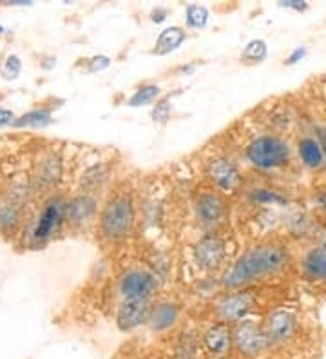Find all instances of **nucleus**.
<instances>
[{"label": "nucleus", "mask_w": 326, "mask_h": 359, "mask_svg": "<svg viewBox=\"0 0 326 359\" xmlns=\"http://www.w3.org/2000/svg\"><path fill=\"white\" fill-rule=\"evenodd\" d=\"M290 263V252L285 245L276 241H261L247 249L222 276V289H248L257 281L272 278L283 272Z\"/></svg>", "instance_id": "1"}, {"label": "nucleus", "mask_w": 326, "mask_h": 359, "mask_svg": "<svg viewBox=\"0 0 326 359\" xmlns=\"http://www.w3.org/2000/svg\"><path fill=\"white\" fill-rule=\"evenodd\" d=\"M138 222L135 194L129 189H116L104 202L96 222L98 234L109 243H120L135 234Z\"/></svg>", "instance_id": "2"}, {"label": "nucleus", "mask_w": 326, "mask_h": 359, "mask_svg": "<svg viewBox=\"0 0 326 359\" xmlns=\"http://www.w3.org/2000/svg\"><path fill=\"white\" fill-rule=\"evenodd\" d=\"M243 158L248 165L261 172L279 171L290 165L292 147L281 133H261L252 136L243 147Z\"/></svg>", "instance_id": "3"}, {"label": "nucleus", "mask_w": 326, "mask_h": 359, "mask_svg": "<svg viewBox=\"0 0 326 359\" xmlns=\"http://www.w3.org/2000/svg\"><path fill=\"white\" fill-rule=\"evenodd\" d=\"M203 176L217 193L236 194L243 187V172L234 158L225 153H212L203 160Z\"/></svg>", "instance_id": "4"}, {"label": "nucleus", "mask_w": 326, "mask_h": 359, "mask_svg": "<svg viewBox=\"0 0 326 359\" xmlns=\"http://www.w3.org/2000/svg\"><path fill=\"white\" fill-rule=\"evenodd\" d=\"M65 207L67 200L62 194H51L43 202L36 216L31 219V227L27 232L31 247H42L51 240L62 225L65 224Z\"/></svg>", "instance_id": "5"}, {"label": "nucleus", "mask_w": 326, "mask_h": 359, "mask_svg": "<svg viewBox=\"0 0 326 359\" xmlns=\"http://www.w3.org/2000/svg\"><path fill=\"white\" fill-rule=\"evenodd\" d=\"M192 209H194L196 222H198V225H201L205 229V232L219 231V227L229 218V202H226V196L210 187L203 189L200 193H196Z\"/></svg>", "instance_id": "6"}, {"label": "nucleus", "mask_w": 326, "mask_h": 359, "mask_svg": "<svg viewBox=\"0 0 326 359\" xmlns=\"http://www.w3.org/2000/svg\"><path fill=\"white\" fill-rule=\"evenodd\" d=\"M229 258L226 240L219 231L205 232L192 245V259L196 267L203 272H216L222 269Z\"/></svg>", "instance_id": "7"}, {"label": "nucleus", "mask_w": 326, "mask_h": 359, "mask_svg": "<svg viewBox=\"0 0 326 359\" xmlns=\"http://www.w3.org/2000/svg\"><path fill=\"white\" fill-rule=\"evenodd\" d=\"M64 156L57 149L42 151L33 163V172H31L33 193H51L64 180Z\"/></svg>", "instance_id": "8"}, {"label": "nucleus", "mask_w": 326, "mask_h": 359, "mask_svg": "<svg viewBox=\"0 0 326 359\" xmlns=\"http://www.w3.org/2000/svg\"><path fill=\"white\" fill-rule=\"evenodd\" d=\"M256 294L254 290H229L222 294L214 303V314L217 321H225L229 325H236L239 321L247 320V316L256 309Z\"/></svg>", "instance_id": "9"}, {"label": "nucleus", "mask_w": 326, "mask_h": 359, "mask_svg": "<svg viewBox=\"0 0 326 359\" xmlns=\"http://www.w3.org/2000/svg\"><path fill=\"white\" fill-rule=\"evenodd\" d=\"M161 278L145 267H130L118 281V292L122 299H151L158 292Z\"/></svg>", "instance_id": "10"}, {"label": "nucleus", "mask_w": 326, "mask_h": 359, "mask_svg": "<svg viewBox=\"0 0 326 359\" xmlns=\"http://www.w3.org/2000/svg\"><path fill=\"white\" fill-rule=\"evenodd\" d=\"M232 334H234V351L241 358L254 359L272 346L263 329V323L259 325L248 318L232 325Z\"/></svg>", "instance_id": "11"}, {"label": "nucleus", "mask_w": 326, "mask_h": 359, "mask_svg": "<svg viewBox=\"0 0 326 359\" xmlns=\"http://www.w3.org/2000/svg\"><path fill=\"white\" fill-rule=\"evenodd\" d=\"M98 196L80 193L67 200L65 207V225L73 229H83L93 222H98Z\"/></svg>", "instance_id": "12"}, {"label": "nucleus", "mask_w": 326, "mask_h": 359, "mask_svg": "<svg viewBox=\"0 0 326 359\" xmlns=\"http://www.w3.org/2000/svg\"><path fill=\"white\" fill-rule=\"evenodd\" d=\"M201 346L212 359H226L234 351L232 325L225 321H214L201 336Z\"/></svg>", "instance_id": "13"}, {"label": "nucleus", "mask_w": 326, "mask_h": 359, "mask_svg": "<svg viewBox=\"0 0 326 359\" xmlns=\"http://www.w3.org/2000/svg\"><path fill=\"white\" fill-rule=\"evenodd\" d=\"M151 299H122L116 307L114 321L122 332H133L142 325H147L152 311Z\"/></svg>", "instance_id": "14"}, {"label": "nucleus", "mask_w": 326, "mask_h": 359, "mask_svg": "<svg viewBox=\"0 0 326 359\" xmlns=\"http://www.w3.org/2000/svg\"><path fill=\"white\" fill-rule=\"evenodd\" d=\"M266 337L270 345H281V343L290 341L297 332V318L290 311L278 309L272 311L263 321Z\"/></svg>", "instance_id": "15"}, {"label": "nucleus", "mask_w": 326, "mask_h": 359, "mask_svg": "<svg viewBox=\"0 0 326 359\" xmlns=\"http://www.w3.org/2000/svg\"><path fill=\"white\" fill-rule=\"evenodd\" d=\"M182 305L174 299H158L152 303V311L149 316V329L152 332H167L179 321Z\"/></svg>", "instance_id": "16"}, {"label": "nucleus", "mask_w": 326, "mask_h": 359, "mask_svg": "<svg viewBox=\"0 0 326 359\" xmlns=\"http://www.w3.org/2000/svg\"><path fill=\"white\" fill-rule=\"evenodd\" d=\"M301 274L313 283L326 281V247L315 245L301 258Z\"/></svg>", "instance_id": "17"}, {"label": "nucleus", "mask_w": 326, "mask_h": 359, "mask_svg": "<svg viewBox=\"0 0 326 359\" xmlns=\"http://www.w3.org/2000/svg\"><path fill=\"white\" fill-rule=\"evenodd\" d=\"M26 210V203L18 202L9 194H0V232L9 234L18 229L22 224V216Z\"/></svg>", "instance_id": "18"}, {"label": "nucleus", "mask_w": 326, "mask_h": 359, "mask_svg": "<svg viewBox=\"0 0 326 359\" xmlns=\"http://www.w3.org/2000/svg\"><path fill=\"white\" fill-rule=\"evenodd\" d=\"M111 180V163L96 162L89 165L80 176V193L96 194Z\"/></svg>", "instance_id": "19"}, {"label": "nucleus", "mask_w": 326, "mask_h": 359, "mask_svg": "<svg viewBox=\"0 0 326 359\" xmlns=\"http://www.w3.org/2000/svg\"><path fill=\"white\" fill-rule=\"evenodd\" d=\"M297 154L304 167H308L312 171H319L326 165V154L315 136H301L297 140Z\"/></svg>", "instance_id": "20"}, {"label": "nucleus", "mask_w": 326, "mask_h": 359, "mask_svg": "<svg viewBox=\"0 0 326 359\" xmlns=\"http://www.w3.org/2000/svg\"><path fill=\"white\" fill-rule=\"evenodd\" d=\"M187 31L182 26H170L165 27L161 31L156 39V44H154V49H152V55L156 57H165V55H170L176 49L182 48V44L187 40Z\"/></svg>", "instance_id": "21"}, {"label": "nucleus", "mask_w": 326, "mask_h": 359, "mask_svg": "<svg viewBox=\"0 0 326 359\" xmlns=\"http://www.w3.org/2000/svg\"><path fill=\"white\" fill-rule=\"evenodd\" d=\"M51 109L49 107H35V109L27 111L22 116H18L15 120L13 128L20 129V128H33V129H43L48 128L49 123L53 122L51 118Z\"/></svg>", "instance_id": "22"}, {"label": "nucleus", "mask_w": 326, "mask_h": 359, "mask_svg": "<svg viewBox=\"0 0 326 359\" xmlns=\"http://www.w3.org/2000/svg\"><path fill=\"white\" fill-rule=\"evenodd\" d=\"M200 354V341L194 332H182L174 343L172 359H198Z\"/></svg>", "instance_id": "23"}, {"label": "nucleus", "mask_w": 326, "mask_h": 359, "mask_svg": "<svg viewBox=\"0 0 326 359\" xmlns=\"http://www.w3.org/2000/svg\"><path fill=\"white\" fill-rule=\"evenodd\" d=\"M161 88L158 83H142L136 88V91L127 98V105L129 107H145L154 102L160 100Z\"/></svg>", "instance_id": "24"}, {"label": "nucleus", "mask_w": 326, "mask_h": 359, "mask_svg": "<svg viewBox=\"0 0 326 359\" xmlns=\"http://www.w3.org/2000/svg\"><path fill=\"white\" fill-rule=\"evenodd\" d=\"M248 200L252 205H285L288 202V198L281 194L276 189L270 187H254L252 191H248Z\"/></svg>", "instance_id": "25"}, {"label": "nucleus", "mask_w": 326, "mask_h": 359, "mask_svg": "<svg viewBox=\"0 0 326 359\" xmlns=\"http://www.w3.org/2000/svg\"><path fill=\"white\" fill-rule=\"evenodd\" d=\"M269 57V46L263 39H252L241 51V62L245 66H257L263 64Z\"/></svg>", "instance_id": "26"}, {"label": "nucleus", "mask_w": 326, "mask_h": 359, "mask_svg": "<svg viewBox=\"0 0 326 359\" xmlns=\"http://www.w3.org/2000/svg\"><path fill=\"white\" fill-rule=\"evenodd\" d=\"M210 11L203 4H189L185 8V24L191 29H203L209 24Z\"/></svg>", "instance_id": "27"}, {"label": "nucleus", "mask_w": 326, "mask_h": 359, "mask_svg": "<svg viewBox=\"0 0 326 359\" xmlns=\"http://www.w3.org/2000/svg\"><path fill=\"white\" fill-rule=\"evenodd\" d=\"M170 95L167 97L160 98L156 104L152 105V111H151V118L152 122L160 123V126H165L167 122L170 120V114H172V105H170Z\"/></svg>", "instance_id": "28"}, {"label": "nucleus", "mask_w": 326, "mask_h": 359, "mask_svg": "<svg viewBox=\"0 0 326 359\" xmlns=\"http://www.w3.org/2000/svg\"><path fill=\"white\" fill-rule=\"evenodd\" d=\"M20 71H22L20 58H18L17 55H8L4 60V64H2V67H0V75H2V79H6V80H15V79H18Z\"/></svg>", "instance_id": "29"}, {"label": "nucleus", "mask_w": 326, "mask_h": 359, "mask_svg": "<svg viewBox=\"0 0 326 359\" xmlns=\"http://www.w3.org/2000/svg\"><path fill=\"white\" fill-rule=\"evenodd\" d=\"M111 66V58L105 57V55H95L87 60V71L89 73H98V71H104Z\"/></svg>", "instance_id": "30"}, {"label": "nucleus", "mask_w": 326, "mask_h": 359, "mask_svg": "<svg viewBox=\"0 0 326 359\" xmlns=\"http://www.w3.org/2000/svg\"><path fill=\"white\" fill-rule=\"evenodd\" d=\"M278 6L279 8L294 9L297 13H304L308 9V2H304V0H281V2H278Z\"/></svg>", "instance_id": "31"}, {"label": "nucleus", "mask_w": 326, "mask_h": 359, "mask_svg": "<svg viewBox=\"0 0 326 359\" xmlns=\"http://www.w3.org/2000/svg\"><path fill=\"white\" fill-rule=\"evenodd\" d=\"M304 57H306V49H304V48H296L287 57V60H285V66H296L297 62L303 60Z\"/></svg>", "instance_id": "32"}, {"label": "nucleus", "mask_w": 326, "mask_h": 359, "mask_svg": "<svg viewBox=\"0 0 326 359\" xmlns=\"http://www.w3.org/2000/svg\"><path fill=\"white\" fill-rule=\"evenodd\" d=\"M167 17H169V11L165 8H161V6H158V8H154L151 11V22L154 24H163L167 20Z\"/></svg>", "instance_id": "33"}, {"label": "nucleus", "mask_w": 326, "mask_h": 359, "mask_svg": "<svg viewBox=\"0 0 326 359\" xmlns=\"http://www.w3.org/2000/svg\"><path fill=\"white\" fill-rule=\"evenodd\" d=\"M15 120H17V116H15L13 111L0 107V128H4V126H11L13 128Z\"/></svg>", "instance_id": "34"}, {"label": "nucleus", "mask_w": 326, "mask_h": 359, "mask_svg": "<svg viewBox=\"0 0 326 359\" xmlns=\"http://www.w3.org/2000/svg\"><path fill=\"white\" fill-rule=\"evenodd\" d=\"M313 133H315V140L319 142V145H321L322 151H325L326 154V128L325 126H315V128H313Z\"/></svg>", "instance_id": "35"}, {"label": "nucleus", "mask_w": 326, "mask_h": 359, "mask_svg": "<svg viewBox=\"0 0 326 359\" xmlns=\"http://www.w3.org/2000/svg\"><path fill=\"white\" fill-rule=\"evenodd\" d=\"M198 69V62H189V64H183L176 69L178 75H194V71Z\"/></svg>", "instance_id": "36"}, {"label": "nucleus", "mask_w": 326, "mask_h": 359, "mask_svg": "<svg viewBox=\"0 0 326 359\" xmlns=\"http://www.w3.org/2000/svg\"><path fill=\"white\" fill-rule=\"evenodd\" d=\"M33 2H29V0H4L2 2V6H31Z\"/></svg>", "instance_id": "37"}, {"label": "nucleus", "mask_w": 326, "mask_h": 359, "mask_svg": "<svg viewBox=\"0 0 326 359\" xmlns=\"http://www.w3.org/2000/svg\"><path fill=\"white\" fill-rule=\"evenodd\" d=\"M318 202H319V205H321V209L325 210V215H326V191H321V193L318 194Z\"/></svg>", "instance_id": "38"}, {"label": "nucleus", "mask_w": 326, "mask_h": 359, "mask_svg": "<svg viewBox=\"0 0 326 359\" xmlns=\"http://www.w3.org/2000/svg\"><path fill=\"white\" fill-rule=\"evenodd\" d=\"M4 31H6V29H4V26H0V35H2V33H4Z\"/></svg>", "instance_id": "39"}]
</instances>
